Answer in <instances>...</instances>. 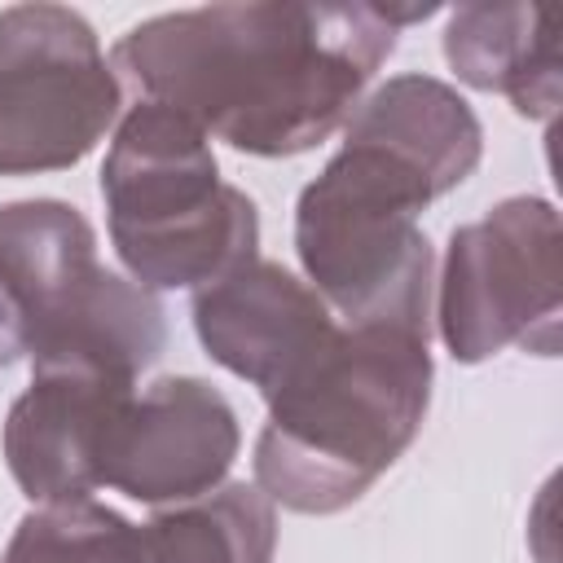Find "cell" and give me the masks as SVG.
<instances>
[{
  "label": "cell",
  "mask_w": 563,
  "mask_h": 563,
  "mask_svg": "<svg viewBox=\"0 0 563 563\" xmlns=\"http://www.w3.org/2000/svg\"><path fill=\"white\" fill-rule=\"evenodd\" d=\"M145 563H273L277 510L255 484H220L158 506L141 528Z\"/></svg>",
  "instance_id": "12"
},
{
  "label": "cell",
  "mask_w": 563,
  "mask_h": 563,
  "mask_svg": "<svg viewBox=\"0 0 563 563\" xmlns=\"http://www.w3.org/2000/svg\"><path fill=\"white\" fill-rule=\"evenodd\" d=\"M435 325L453 361L479 365L506 347L559 356L563 229L545 198H506L449 233L435 282Z\"/></svg>",
  "instance_id": "6"
},
{
  "label": "cell",
  "mask_w": 563,
  "mask_h": 563,
  "mask_svg": "<svg viewBox=\"0 0 563 563\" xmlns=\"http://www.w3.org/2000/svg\"><path fill=\"white\" fill-rule=\"evenodd\" d=\"M18 356H26V339H22V321H18V308H13L9 290L0 286V369H9Z\"/></svg>",
  "instance_id": "14"
},
{
  "label": "cell",
  "mask_w": 563,
  "mask_h": 563,
  "mask_svg": "<svg viewBox=\"0 0 563 563\" xmlns=\"http://www.w3.org/2000/svg\"><path fill=\"white\" fill-rule=\"evenodd\" d=\"M110 242L145 290H202L260 255L255 202L220 180L207 132L172 106L136 101L106 150Z\"/></svg>",
  "instance_id": "4"
},
{
  "label": "cell",
  "mask_w": 563,
  "mask_h": 563,
  "mask_svg": "<svg viewBox=\"0 0 563 563\" xmlns=\"http://www.w3.org/2000/svg\"><path fill=\"white\" fill-rule=\"evenodd\" d=\"M132 383L84 369H40L4 418V466L35 506L88 501L101 488L110 431Z\"/></svg>",
  "instance_id": "10"
},
{
  "label": "cell",
  "mask_w": 563,
  "mask_h": 563,
  "mask_svg": "<svg viewBox=\"0 0 563 563\" xmlns=\"http://www.w3.org/2000/svg\"><path fill=\"white\" fill-rule=\"evenodd\" d=\"M242 431L233 405L194 374H167L123 405L101 466V488L145 506H176L224 484Z\"/></svg>",
  "instance_id": "8"
},
{
  "label": "cell",
  "mask_w": 563,
  "mask_h": 563,
  "mask_svg": "<svg viewBox=\"0 0 563 563\" xmlns=\"http://www.w3.org/2000/svg\"><path fill=\"white\" fill-rule=\"evenodd\" d=\"M479 150L471 101L431 75H396L352 110L343 145L295 202L299 264L343 325L431 334L435 255L418 211L457 189Z\"/></svg>",
  "instance_id": "2"
},
{
  "label": "cell",
  "mask_w": 563,
  "mask_h": 563,
  "mask_svg": "<svg viewBox=\"0 0 563 563\" xmlns=\"http://www.w3.org/2000/svg\"><path fill=\"white\" fill-rule=\"evenodd\" d=\"M444 62L462 84L501 92L523 119L559 110V35L537 4H457L444 26Z\"/></svg>",
  "instance_id": "11"
},
{
  "label": "cell",
  "mask_w": 563,
  "mask_h": 563,
  "mask_svg": "<svg viewBox=\"0 0 563 563\" xmlns=\"http://www.w3.org/2000/svg\"><path fill=\"white\" fill-rule=\"evenodd\" d=\"M431 334L343 325L325 352L268 396L255 488L299 515H334L413 444L431 400Z\"/></svg>",
  "instance_id": "3"
},
{
  "label": "cell",
  "mask_w": 563,
  "mask_h": 563,
  "mask_svg": "<svg viewBox=\"0 0 563 563\" xmlns=\"http://www.w3.org/2000/svg\"><path fill=\"white\" fill-rule=\"evenodd\" d=\"M396 35L378 4H207L136 22L110 66L207 136L286 158L352 119Z\"/></svg>",
  "instance_id": "1"
},
{
  "label": "cell",
  "mask_w": 563,
  "mask_h": 563,
  "mask_svg": "<svg viewBox=\"0 0 563 563\" xmlns=\"http://www.w3.org/2000/svg\"><path fill=\"white\" fill-rule=\"evenodd\" d=\"M119 106V75L75 9H0V176L75 167L97 150Z\"/></svg>",
  "instance_id": "7"
},
{
  "label": "cell",
  "mask_w": 563,
  "mask_h": 563,
  "mask_svg": "<svg viewBox=\"0 0 563 563\" xmlns=\"http://www.w3.org/2000/svg\"><path fill=\"white\" fill-rule=\"evenodd\" d=\"M194 330L216 365L277 396L339 334L325 299L273 260H246L220 282L194 290Z\"/></svg>",
  "instance_id": "9"
},
{
  "label": "cell",
  "mask_w": 563,
  "mask_h": 563,
  "mask_svg": "<svg viewBox=\"0 0 563 563\" xmlns=\"http://www.w3.org/2000/svg\"><path fill=\"white\" fill-rule=\"evenodd\" d=\"M0 563H145V550L136 523L88 497L22 515Z\"/></svg>",
  "instance_id": "13"
},
{
  "label": "cell",
  "mask_w": 563,
  "mask_h": 563,
  "mask_svg": "<svg viewBox=\"0 0 563 563\" xmlns=\"http://www.w3.org/2000/svg\"><path fill=\"white\" fill-rule=\"evenodd\" d=\"M0 286L18 308L31 374L84 369L136 383L163 356L158 295L97 260V233L70 202L0 207Z\"/></svg>",
  "instance_id": "5"
}]
</instances>
